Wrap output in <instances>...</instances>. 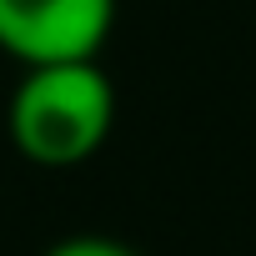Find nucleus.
Masks as SVG:
<instances>
[{"mask_svg":"<svg viewBox=\"0 0 256 256\" xmlns=\"http://www.w3.org/2000/svg\"><path fill=\"white\" fill-rule=\"evenodd\" d=\"M116 126V86L100 60L26 66L10 90L6 131L30 166L70 171L86 166Z\"/></svg>","mask_w":256,"mask_h":256,"instance_id":"obj_1","label":"nucleus"},{"mask_svg":"<svg viewBox=\"0 0 256 256\" xmlns=\"http://www.w3.org/2000/svg\"><path fill=\"white\" fill-rule=\"evenodd\" d=\"M116 26V0H0V50L20 66L96 60Z\"/></svg>","mask_w":256,"mask_h":256,"instance_id":"obj_2","label":"nucleus"},{"mask_svg":"<svg viewBox=\"0 0 256 256\" xmlns=\"http://www.w3.org/2000/svg\"><path fill=\"white\" fill-rule=\"evenodd\" d=\"M40 256H141V251H131L126 241H116V236H96V231H76V236H60L56 246H46Z\"/></svg>","mask_w":256,"mask_h":256,"instance_id":"obj_3","label":"nucleus"}]
</instances>
